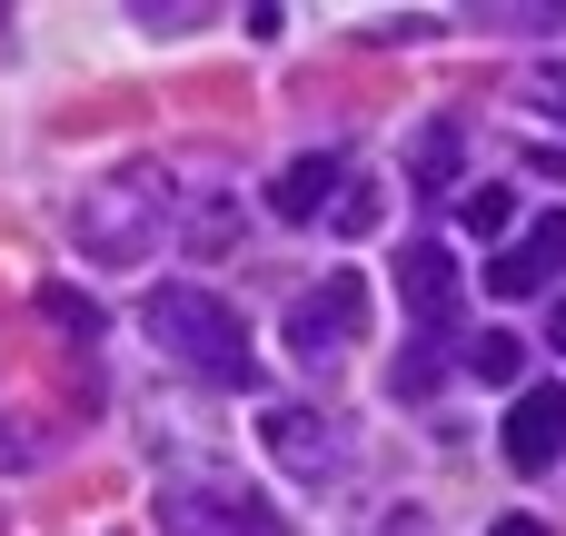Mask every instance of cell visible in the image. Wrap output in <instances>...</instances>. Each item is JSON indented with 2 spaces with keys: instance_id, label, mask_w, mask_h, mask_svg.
I'll use <instances>...</instances> for the list:
<instances>
[{
  "instance_id": "12",
  "label": "cell",
  "mask_w": 566,
  "mask_h": 536,
  "mask_svg": "<svg viewBox=\"0 0 566 536\" xmlns=\"http://www.w3.org/2000/svg\"><path fill=\"white\" fill-rule=\"evenodd\" d=\"M458 219H468V239H507L517 229V189H468Z\"/></svg>"
},
{
  "instance_id": "9",
  "label": "cell",
  "mask_w": 566,
  "mask_h": 536,
  "mask_svg": "<svg viewBox=\"0 0 566 536\" xmlns=\"http://www.w3.org/2000/svg\"><path fill=\"white\" fill-rule=\"evenodd\" d=\"M458 159H468V129H458V119H428V129H418V149H408L418 189H448V179H458Z\"/></svg>"
},
{
  "instance_id": "13",
  "label": "cell",
  "mask_w": 566,
  "mask_h": 536,
  "mask_svg": "<svg viewBox=\"0 0 566 536\" xmlns=\"http://www.w3.org/2000/svg\"><path fill=\"white\" fill-rule=\"evenodd\" d=\"M438 368H448V358H438V348L418 338V348H398V368H388V388H398V398H428V388H438Z\"/></svg>"
},
{
  "instance_id": "19",
  "label": "cell",
  "mask_w": 566,
  "mask_h": 536,
  "mask_svg": "<svg viewBox=\"0 0 566 536\" xmlns=\"http://www.w3.org/2000/svg\"><path fill=\"white\" fill-rule=\"evenodd\" d=\"M497 536H547V527H537V517H507V527H497Z\"/></svg>"
},
{
  "instance_id": "18",
  "label": "cell",
  "mask_w": 566,
  "mask_h": 536,
  "mask_svg": "<svg viewBox=\"0 0 566 536\" xmlns=\"http://www.w3.org/2000/svg\"><path fill=\"white\" fill-rule=\"evenodd\" d=\"M547 348H566V298H557V308H547Z\"/></svg>"
},
{
  "instance_id": "16",
  "label": "cell",
  "mask_w": 566,
  "mask_h": 536,
  "mask_svg": "<svg viewBox=\"0 0 566 536\" xmlns=\"http://www.w3.org/2000/svg\"><path fill=\"white\" fill-rule=\"evenodd\" d=\"M527 99H537V109L566 129V60H547V70H537V90H527Z\"/></svg>"
},
{
  "instance_id": "8",
  "label": "cell",
  "mask_w": 566,
  "mask_h": 536,
  "mask_svg": "<svg viewBox=\"0 0 566 536\" xmlns=\"http://www.w3.org/2000/svg\"><path fill=\"white\" fill-rule=\"evenodd\" d=\"M338 179H348V169H338L328 149H308V159H289V169L269 179V209H279V219H328V189H338Z\"/></svg>"
},
{
  "instance_id": "2",
  "label": "cell",
  "mask_w": 566,
  "mask_h": 536,
  "mask_svg": "<svg viewBox=\"0 0 566 536\" xmlns=\"http://www.w3.org/2000/svg\"><path fill=\"white\" fill-rule=\"evenodd\" d=\"M139 328H149L169 358L209 368L219 388H259V358H249V338H239V308H229L219 288H189V278H169V288H149V298H139Z\"/></svg>"
},
{
  "instance_id": "14",
  "label": "cell",
  "mask_w": 566,
  "mask_h": 536,
  "mask_svg": "<svg viewBox=\"0 0 566 536\" xmlns=\"http://www.w3.org/2000/svg\"><path fill=\"white\" fill-rule=\"evenodd\" d=\"M229 239H239V209H229V199H209V209L189 219V249H229Z\"/></svg>"
},
{
  "instance_id": "11",
  "label": "cell",
  "mask_w": 566,
  "mask_h": 536,
  "mask_svg": "<svg viewBox=\"0 0 566 536\" xmlns=\"http://www.w3.org/2000/svg\"><path fill=\"white\" fill-rule=\"evenodd\" d=\"M40 318H50V328H70V338H99V328H109V318H99V298H90V288H60V278L40 288Z\"/></svg>"
},
{
  "instance_id": "7",
  "label": "cell",
  "mask_w": 566,
  "mask_h": 536,
  "mask_svg": "<svg viewBox=\"0 0 566 536\" xmlns=\"http://www.w3.org/2000/svg\"><path fill=\"white\" fill-rule=\"evenodd\" d=\"M398 298H408L418 328H438V318L458 308V259H448L438 239H408V249H398Z\"/></svg>"
},
{
  "instance_id": "4",
  "label": "cell",
  "mask_w": 566,
  "mask_h": 536,
  "mask_svg": "<svg viewBox=\"0 0 566 536\" xmlns=\"http://www.w3.org/2000/svg\"><path fill=\"white\" fill-rule=\"evenodd\" d=\"M497 448H507V467H517V477L557 467V458H566V388H517V408H507Z\"/></svg>"
},
{
  "instance_id": "17",
  "label": "cell",
  "mask_w": 566,
  "mask_h": 536,
  "mask_svg": "<svg viewBox=\"0 0 566 536\" xmlns=\"http://www.w3.org/2000/svg\"><path fill=\"white\" fill-rule=\"evenodd\" d=\"M328 219H338V229L358 239V229H378V199H328Z\"/></svg>"
},
{
  "instance_id": "1",
  "label": "cell",
  "mask_w": 566,
  "mask_h": 536,
  "mask_svg": "<svg viewBox=\"0 0 566 536\" xmlns=\"http://www.w3.org/2000/svg\"><path fill=\"white\" fill-rule=\"evenodd\" d=\"M60 229H70L80 259H99V269H139V259L169 239V179H159V169H119V179L80 189Z\"/></svg>"
},
{
  "instance_id": "3",
  "label": "cell",
  "mask_w": 566,
  "mask_h": 536,
  "mask_svg": "<svg viewBox=\"0 0 566 536\" xmlns=\"http://www.w3.org/2000/svg\"><path fill=\"white\" fill-rule=\"evenodd\" d=\"M358 328H368V278L358 269H328L308 298H289V348L298 358H338V348H358Z\"/></svg>"
},
{
  "instance_id": "15",
  "label": "cell",
  "mask_w": 566,
  "mask_h": 536,
  "mask_svg": "<svg viewBox=\"0 0 566 536\" xmlns=\"http://www.w3.org/2000/svg\"><path fill=\"white\" fill-rule=\"evenodd\" d=\"M40 458V428L30 418H0V467H30Z\"/></svg>"
},
{
  "instance_id": "10",
  "label": "cell",
  "mask_w": 566,
  "mask_h": 536,
  "mask_svg": "<svg viewBox=\"0 0 566 536\" xmlns=\"http://www.w3.org/2000/svg\"><path fill=\"white\" fill-rule=\"evenodd\" d=\"M468 368H478L488 388H517V378H527V338H507V328H488V338H468Z\"/></svg>"
},
{
  "instance_id": "6",
  "label": "cell",
  "mask_w": 566,
  "mask_h": 536,
  "mask_svg": "<svg viewBox=\"0 0 566 536\" xmlns=\"http://www.w3.org/2000/svg\"><path fill=\"white\" fill-rule=\"evenodd\" d=\"M259 438H269V458H279L289 477H338V438H328L318 408H269Z\"/></svg>"
},
{
  "instance_id": "5",
  "label": "cell",
  "mask_w": 566,
  "mask_h": 536,
  "mask_svg": "<svg viewBox=\"0 0 566 536\" xmlns=\"http://www.w3.org/2000/svg\"><path fill=\"white\" fill-rule=\"evenodd\" d=\"M557 269H566V209H547L517 249H497V259H488V298H537Z\"/></svg>"
}]
</instances>
